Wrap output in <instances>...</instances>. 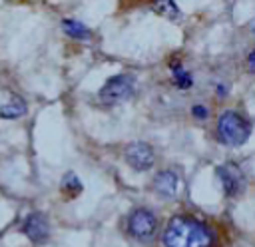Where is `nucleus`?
I'll return each instance as SVG.
<instances>
[{
  "instance_id": "dca6fc26",
  "label": "nucleus",
  "mask_w": 255,
  "mask_h": 247,
  "mask_svg": "<svg viewBox=\"0 0 255 247\" xmlns=\"http://www.w3.org/2000/svg\"><path fill=\"white\" fill-rule=\"evenodd\" d=\"M225 90H227V88H225L223 84H217V96H219V98H223V96H225Z\"/></svg>"
},
{
  "instance_id": "423d86ee",
  "label": "nucleus",
  "mask_w": 255,
  "mask_h": 247,
  "mask_svg": "<svg viewBox=\"0 0 255 247\" xmlns=\"http://www.w3.org/2000/svg\"><path fill=\"white\" fill-rule=\"evenodd\" d=\"M20 231H22L32 243L40 245V243H46L48 237H50V221L46 219L44 213L32 211V213H28V215L22 219Z\"/></svg>"
},
{
  "instance_id": "1a4fd4ad",
  "label": "nucleus",
  "mask_w": 255,
  "mask_h": 247,
  "mask_svg": "<svg viewBox=\"0 0 255 247\" xmlns=\"http://www.w3.org/2000/svg\"><path fill=\"white\" fill-rule=\"evenodd\" d=\"M169 70H171V82H173V86L175 88H179V90H189L191 86H193V76L183 68V64L181 62H171L169 64Z\"/></svg>"
},
{
  "instance_id": "9b49d317",
  "label": "nucleus",
  "mask_w": 255,
  "mask_h": 247,
  "mask_svg": "<svg viewBox=\"0 0 255 247\" xmlns=\"http://www.w3.org/2000/svg\"><path fill=\"white\" fill-rule=\"evenodd\" d=\"M149 8L155 14L163 16V18H169V20H175L179 16V8L173 0H149Z\"/></svg>"
},
{
  "instance_id": "ddd939ff",
  "label": "nucleus",
  "mask_w": 255,
  "mask_h": 247,
  "mask_svg": "<svg viewBox=\"0 0 255 247\" xmlns=\"http://www.w3.org/2000/svg\"><path fill=\"white\" fill-rule=\"evenodd\" d=\"M62 191H64L68 197H76V195L82 191V181H80V177H78L74 171H68V173L62 177Z\"/></svg>"
},
{
  "instance_id": "20e7f679",
  "label": "nucleus",
  "mask_w": 255,
  "mask_h": 247,
  "mask_svg": "<svg viewBox=\"0 0 255 247\" xmlns=\"http://www.w3.org/2000/svg\"><path fill=\"white\" fill-rule=\"evenodd\" d=\"M126 229L128 233L141 241V243H147L153 235H155V229H157V217L151 209L147 207H135L129 215H128V221H126Z\"/></svg>"
},
{
  "instance_id": "f257e3e1",
  "label": "nucleus",
  "mask_w": 255,
  "mask_h": 247,
  "mask_svg": "<svg viewBox=\"0 0 255 247\" xmlns=\"http://www.w3.org/2000/svg\"><path fill=\"white\" fill-rule=\"evenodd\" d=\"M163 247H213L215 231L193 215H173L161 231Z\"/></svg>"
},
{
  "instance_id": "f3484780",
  "label": "nucleus",
  "mask_w": 255,
  "mask_h": 247,
  "mask_svg": "<svg viewBox=\"0 0 255 247\" xmlns=\"http://www.w3.org/2000/svg\"><path fill=\"white\" fill-rule=\"evenodd\" d=\"M251 32H253V36H255V22H253V26H251Z\"/></svg>"
},
{
  "instance_id": "7ed1b4c3",
  "label": "nucleus",
  "mask_w": 255,
  "mask_h": 247,
  "mask_svg": "<svg viewBox=\"0 0 255 247\" xmlns=\"http://www.w3.org/2000/svg\"><path fill=\"white\" fill-rule=\"evenodd\" d=\"M133 92H135V78L131 74H116L106 80V84L98 92V98L106 106H116L129 100Z\"/></svg>"
},
{
  "instance_id": "2eb2a0df",
  "label": "nucleus",
  "mask_w": 255,
  "mask_h": 247,
  "mask_svg": "<svg viewBox=\"0 0 255 247\" xmlns=\"http://www.w3.org/2000/svg\"><path fill=\"white\" fill-rule=\"evenodd\" d=\"M247 68L255 74V48L249 52V56H247Z\"/></svg>"
},
{
  "instance_id": "4468645a",
  "label": "nucleus",
  "mask_w": 255,
  "mask_h": 247,
  "mask_svg": "<svg viewBox=\"0 0 255 247\" xmlns=\"http://www.w3.org/2000/svg\"><path fill=\"white\" fill-rule=\"evenodd\" d=\"M191 114H193L195 120H205V118H207V108L201 106V104H195V106L191 108Z\"/></svg>"
},
{
  "instance_id": "f8f14e48",
  "label": "nucleus",
  "mask_w": 255,
  "mask_h": 247,
  "mask_svg": "<svg viewBox=\"0 0 255 247\" xmlns=\"http://www.w3.org/2000/svg\"><path fill=\"white\" fill-rule=\"evenodd\" d=\"M62 28H64V32H66L70 38H74V40H88V38L92 36L90 28H88L86 24L78 22V20H64V22H62Z\"/></svg>"
},
{
  "instance_id": "39448f33",
  "label": "nucleus",
  "mask_w": 255,
  "mask_h": 247,
  "mask_svg": "<svg viewBox=\"0 0 255 247\" xmlns=\"http://www.w3.org/2000/svg\"><path fill=\"white\" fill-rule=\"evenodd\" d=\"M215 175H217V179H219V183H221V187H223L227 197L239 195L243 191V187H245V175H243V171H241V167L237 163L227 161L223 165H217L215 167Z\"/></svg>"
},
{
  "instance_id": "f03ea898",
  "label": "nucleus",
  "mask_w": 255,
  "mask_h": 247,
  "mask_svg": "<svg viewBox=\"0 0 255 247\" xmlns=\"http://www.w3.org/2000/svg\"><path fill=\"white\" fill-rule=\"evenodd\" d=\"M217 141L227 147H239L243 145L251 135V124L235 110H227L217 118L215 125Z\"/></svg>"
},
{
  "instance_id": "0eeeda50",
  "label": "nucleus",
  "mask_w": 255,
  "mask_h": 247,
  "mask_svg": "<svg viewBox=\"0 0 255 247\" xmlns=\"http://www.w3.org/2000/svg\"><path fill=\"white\" fill-rule=\"evenodd\" d=\"M124 157H126L128 165H129L131 169H135V171H147V169L153 165V161H155L153 149H151L147 143H143V141L129 143V145L126 147Z\"/></svg>"
},
{
  "instance_id": "6e6552de",
  "label": "nucleus",
  "mask_w": 255,
  "mask_h": 247,
  "mask_svg": "<svg viewBox=\"0 0 255 247\" xmlns=\"http://www.w3.org/2000/svg\"><path fill=\"white\" fill-rule=\"evenodd\" d=\"M179 177L173 169H161L153 177V191L161 197H173L177 193Z\"/></svg>"
},
{
  "instance_id": "9d476101",
  "label": "nucleus",
  "mask_w": 255,
  "mask_h": 247,
  "mask_svg": "<svg viewBox=\"0 0 255 247\" xmlns=\"http://www.w3.org/2000/svg\"><path fill=\"white\" fill-rule=\"evenodd\" d=\"M24 114H26V102L18 96H14L10 102L0 106V118L4 120H16V118H22Z\"/></svg>"
}]
</instances>
